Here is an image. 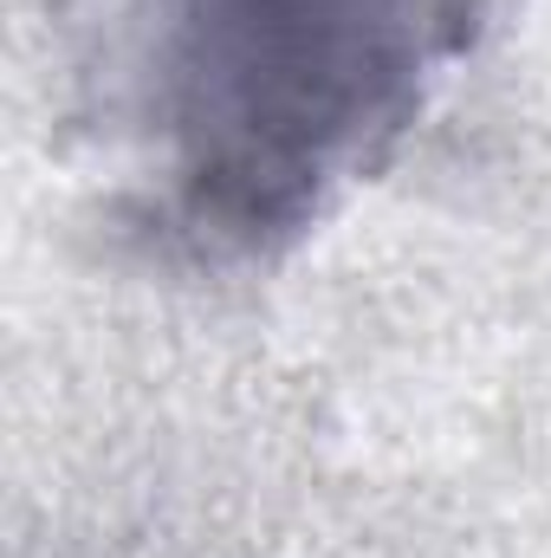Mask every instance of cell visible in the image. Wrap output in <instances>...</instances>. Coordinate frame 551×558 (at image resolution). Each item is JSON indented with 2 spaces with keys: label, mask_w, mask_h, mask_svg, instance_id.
<instances>
[{
  "label": "cell",
  "mask_w": 551,
  "mask_h": 558,
  "mask_svg": "<svg viewBox=\"0 0 551 558\" xmlns=\"http://www.w3.org/2000/svg\"><path fill=\"white\" fill-rule=\"evenodd\" d=\"M487 0H52L65 131L118 234L175 267H267L383 175Z\"/></svg>",
  "instance_id": "6da1fadb"
}]
</instances>
